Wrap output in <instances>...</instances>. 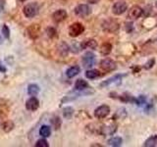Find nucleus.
Instances as JSON below:
<instances>
[{"mask_svg":"<svg viewBox=\"0 0 157 147\" xmlns=\"http://www.w3.org/2000/svg\"><path fill=\"white\" fill-rule=\"evenodd\" d=\"M88 87V83L86 82V81L82 80V78H78V80L76 81L75 82V89L76 90H86V88Z\"/></svg>","mask_w":157,"mask_h":147,"instance_id":"nucleus-17","label":"nucleus"},{"mask_svg":"<svg viewBox=\"0 0 157 147\" xmlns=\"http://www.w3.org/2000/svg\"><path fill=\"white\" fill-rule=\"evenodd\" d=\"M2 9H3V6H2V3H1V2H0V12H1V11H2Z\"/></svg>","mask_w":157,"mask_h":147,"instance_id":"nucleus-37","label":"nucleus"},{"mask_svg":"<svg viewBox=\"0 0 157 147\" xmlns=\"http://www.w3.org/2000/svg\"><path fill=\"white\" fill-rule=\"evenodd\" d=\"M2 34L6 39H9V37H10V29L8 28V27L6 26V24H4V26L2 27Z\"/></svg>","mask_w":157,"mask_h":147,"instance_id":"nucleus-31","label":"nucleus"},{"mask_svg":"<svg viewBox=\"0 0 157 147\" xmlns=\"http://www.w3.org/2000/svg\"><path fill=\"white\" fill-rule=\"evenodd\" d=\"M110 114V107L108 105H100L94 110V117L98 120H102Z\"/></svg>","mask_w":157,"mask_h":147,"instance_id":"nucleus-9","label":"nucleus"},{"mask_svg":"<svg viewBox=\"0 0 157 147\" xmlns=\"http://www.w3.org/2000/svg\"><path fill=\"white\" fill-rule=\"evenodd\" d=\"M97 46H98L97 41L93 38L86 39V40H83L80 44L81 49H91V50H95V49L97 48Z\"/></svg>","mask_w":157,"mask_h":147,"instance_id":"nucleus-13","label":"nucleus"},{"mask_svg":"<svg viewBox=\"0 0 157 147\" xmlns=\"http://www.w3.org/2000/svg\"><path fill=\"white\" fill-rule=\"evenodd\" d=\"M68 14L64 9H59L57 11H55L52 15V19L55 23H61L63 21H65L67 19Z\"/></svg>","mask_w":157,"mask_h":147,"instance_id":"nucleus-12","label":"nucleus"},{"mask_svg":"<svg viewBox=\"0 0 157 147\" xmlns=\"http://www.w3.org/2000/svg\"><path fill=\"white\" fill-rule=\"evenodd\" d=\"M101 28L103 29V32H105L107 33H115L119 31L120 24L118 23V21L115 19L108 18L102 22Z\"/></svg>","mask_w":157,"mask_h":147,"instance_id":"nucleus-1","label":"nucleus"},{"mask_svg":"<svg viewBox=\"0 0 157 147\" xmlns=\"http://www.w3.org/2000/svg\"><path fill=\"white\" fill-rule=\"evenodd\" d=\"M0 72H6V68L3 67L2 65H0Z\"/></svg>","mask_w":157,"mask_h":147,"instance_id":"nucleus-36","label":"nucleus"},{"mask_svg":"<svg viewBox=\"0 0 157 147\" xmlns=\"http://www.w3.org/2000/svg\"><path fill=\"white\" fill-rule=\"evenodd\" d=\"M126 116H127V111L125 108H120L114 115V117L119 118V119H124V118H126Z\"/></svg>","mask_w":157,"mask_h":147,"instance_id":"nucleus-27","label":"nucleus"},{"mask_svg":"<svg viewBox=\"0 0 157 147\" xmlns=\"http://www.w3.org/2000/svg\"><path fill=\"white\" fill-rule=\"evenodd\" d=\"M23 13L25 15V17H27L29 19L36 17L38 13V6L36 3H29L26 6L23 8Z\"/></svg>","mask_w":157,"mask_h":147,"instance_id":"nucleus-3","label":"nucleus"},{"mask_svg":"<svg viewBox=\"0 0 157 147\" xmlns=\"http://www.w3.org/2000/svg\"><path fill=\"white\" fill-rule=\"evenodd\" d=\"M3 40H2V36H1V34H0V44H2Z\"/></svg>","mask_w":157,"mask_h":147,"instance_id":"nucleus-38","label":"nucleus"},{"mask_svg":"<svg viewBox=\"0 0 157 147\" xmlns=\"http://www.w3.org/2000/svg\"><path fill=\"white\" fill-rule=\"evenodd\" d=\"M57 51L59 53V55L62 56V57H66L69 52H70V47H69V45L66 43V42H60L58 44V46H57Z\"/></svg>","mask_w":157,"mask_h":147,"instance_id":"nucleus-15","label":"nucleus"},{"mask_svg":"<svg viewBox=\"0 0 157 147\" xmlns=\"http://www.w3.org/2000/svg\"><path fill=\"white\" fill-rule=\"evenodd\" d=\"M111 51H112V45L109 42H105V43L101 44V46L99 48V52L102 54V55H104V56L109 55Z\"/></svg>","mask_w":157,"mask_h":147,"instance_id":"nucleus-19","label":"nucleus"},{"mask_svg":"<svg viewBox=\"0 0 157 147\" xmlns=\"http://www.w3.org/2000/svg\"><path fill=\"white\" fill-rule=\"evenodd\" d=\"M146 103V97L144 95H140L139 96V98H136V104L137 106H141Z\"/></svg>","mask_w":157,"mask_h":147,"instance_id":"nucleus-29","label":"nucleus"},{"mask_svg":"<svg viewBox=\"0 0 157 147\" xmlns=\"http://www.w3.org/2000/svg\"><path fill=\"white\" fill-rule=\"evenodd\" d=\"M144 147H157V135H151L147 138L144 143Z\"/></svg>","mask_w":157,"mask_h":147,"instance_id":"nucleus-20","label":"nucleus"},{"mask_svg":"<svg viewBox=\"0 0 157 147\" xmlns=\"http://www.w3.org/2000/svg\"><path fill=\"white\" fill-rule=\"evenodd\" d=\"M123 143V139L120 136H114L108 140V145H110L112 147H119Z\"/></svg>","mask_w":157,"mask_h":147,"instance_id":"nucleus-21","label":"nucleus"},{"mask_svg":"<svg viewBox=\"0 0 157 147\" xmlns=\"http://www.w3.org/2000/svg\"><path fill=\"white\" fill-rule=\"evenodd\" d=\"M80 72H81V69H80V67H78V66H72V67H70L66 71V75H67L68 77L72 78L74 77L78 76V74H80Z\"/></svg>","mask_w":157,"mask_h":147,"instance_id":"nucleus-18","label":"nucleus"},{"mask_svg":"<svg viewBox=\"0 0 157 147\" xmlns=\"http://www.w3.org/2000/svg\"><path fill=\"white\" fill-rule=\"evenodd\" d=\"M39 134L43 137H49L51 134V129L48 126H42L39 130Z\"/></svg>","mask_w":157,"mask_h":147,"instance_id":"nucleus-25","label":"nucleus"},{"mask_svg":"<svg viewBox=\"0 0 157 147\" xmlns=\"http://www.w3.org/2000/svg\"><path fill=\"white\" fill-rule=\"evenodd\" d=\"M74 12L78 17L86 18L91 14V8L87 4H80L74 9Z\"/></svg>","mask_w":157,"mask_h":147,"instance_id":"nucleus-4","label":"nucleus"},{"mask_svg":"<svg viewBox=\"0 0 157 147\" xmlns=\"http://www.w3.org/2000/svg\"><path fill=\"white\" fill-rule=\"evenodd\" d=\"M155 7H156V9H157V0H156V2H155Z\"/></svg>","mask_w":157,"mask_h":147,"instance_id":"nucleus-39","label":"nucleus"},{"mask_svg":"<svg viewBox=\"0 0 157 147\" xmlns=\"http://www.w3.org/2000/svg\"><path fill=\"white\" fill-rule=\"evenodd\" d=\"M128 10V4L127 2L120 0L117 1L112 5V13L116 15V16H120L123 13H125Z\"/></svg>","mask_w":157,"mask_h":147,"instance_id":"nucleus-6","label":"nucleus"},{"mask_svg":"<svg viewBox=\"0 0 157 147\" xmlns=\"http://www.w3.org/2000/svg\"><path fill=\"white\" fill-rule=\"evenodd\" d=\"M142 14H144V9L139 5H135L128 12V19L131 20V21H135V20L140 18Z\"/></svg>","mask_w":157,"mask_h":147,"instance_id":"nucleus-7","label":"nucleus"},{"mask_svg":"<svg viewBox=\"0 0 157 147\" xmlns=\"http://www.w3.org/2000/svg\"><path fill=\"white\" fill-rule=\"evenodd\" d=\"M73 115H74V109H73L72 107L68 106V107H65L63 109V116H64V118H66V119H71Z\"/></svg>","mask_w":157,"mask_h":147,"instance_id":"nucleus-26","label":"nucleus"},{"mask_svg":"<svg viewBox=\"0 0 157 147\" xmlns=\"http://www.w3.org/2000/svg\"><path fill=\"white\" fill-rule=\"evenodd\" d=\"M100 68L104 72L109 73V72L115 71L116 68H117V65H116L115 61H113L112 59L105 58V59H103V60H101V62H100Z\"/></svg>","mask_w":157,"mask_h":147,"instance_id":"nucleus-8","label":"nucleus"},{"mask_svg":"<svg viewBox=\"0 0 157 147\" xmlns=\"http://www.w3.org/2000/svg\"><path fill=\"white\" fill-rule=\"evenodd\" d=\"M125 28L127 32H131L132 29H134V24H132V22H128L125 24Z\"/></svg>","mask_w":157,"mask_h":147,"instance_id":"nucleus-33","label":"nucleus"},{"mask_svg":"<svg viewBox=\"0 0 157 147\" xmlns=\"http://www.w3.org/2000/svg\"><path fill=\"white\" fill-rule=\"evenodd\" d=\"M39 90H40V88L36 83H32L28 86V93L31 96H36L39 93Z\"/></svg>","mask_w":157,"mask_h":147,"instance_id":"nucleus-22","label":"nucleus"},{"mask_svg":"<svg viewBox=\"0 0 157 147\" xmlns=\"http://www.w3.org/2000/svg\"><path fill=\"white\" fill-rule=\"evenodd\" d=\"M27 32H28V36L32 39H36L39 37L40 32H41L40 26H39L38 24H31V26L28 27Z\"/></svg>","mask_w":157,"mask_h":147,"instance_id":"nucleus-10","label":"nucleus"},{"mask_svg":"<svg viewBox=\"0 0 157 147\" xmlns=\"http://www.w3.org/2000/svg\"><path fill=\"white\" fill-rule=\"evenodd\" d=\"M21 1H26V0H21Z\"/></svg>","mask_w":157,"mask_h":147,"instance_id":"nucleus-40","label":"nucleus"},{"mask_svg":"<svg viewBox=\"0 0 157 147\" xmlns=\"http://www.w3.org/2000/svg\"><path fill=\"white\" fill-rule=\"evenodd\" d=\"M36 147H48L49 144H48V142H47L45 139L41 138V139H39V140L36 141Z\"/></svg>","mask_w":157,"mask_h":147,"instance_id":"nucleus-30","label":"nucleus"},{"mask_svg":"<svg viewBox=\"0 0 157 147\" xmlns=\"http://www.w3.org/2000/svg\"><path fill=\"white\" fill-rule=\"evenodd\" d=\"M117 131V125L111 124V125H105L101 126L99 130V134L102 135H113Z\"/></svg>","mask_w":157,"mask_h":147,"instance_id":"nucleus-11","label":"nucleus"},{"mask_svg":"<svg viewBox=\"0 0 157 147\" xmlns=\"http://www.w3.org/2000/svg\"><path fill=\"white\" fill-rule=\"evenodd\" d=\"M87 2L90 3V4H96V3L99 2V0H87Z\"/></svg>","mask_w":157,"mask_h":147,"instance_id":"nucleus-35","label":"nucleus"},{"mask_svg":"<svg viewBox=\"0 0 157 147\" xmlns=\"http://www.w3.org/2000/svg\"><path fill=\"white\" fill-rule=\"evenodd\" d=\"M154 64H155V59H150V60H148L144 64V69H146V70H150V69L154 66Z\"/></svg>","mask_w":157,"mask_h":147,"instance_id":"nucleus-32","label":"nucleus"},{"mask_svg":"<svg viewBox=\"0 0 157 147\" xmlns=\"http://www.w3.org/2000/svg\"><path fill=\"white\" fill-rule=\"evenodd\" d=\"M46 33L48 37H50V38H55L57 36V32L54 28H48L46 29Z\"/></svg>","mask_w":157,"mask_h":147,"instance_id":"nucleus-28","label":"nucleus"},{"mask_svg":"<svg viewBox=\"0 0 157 147\" xmlns=\"http://www.w3.org/2000/svg\"><path fill=\"white\" fill-rule=\"evenodd\" d=\"M122 77H123L122 75H116L115 77H112L110 78H108V80L104 81L103 82H101L100 87H105V86H108L110 85H113V83H116L117 81H120Z\"/></svg>","mask_w":157,"mask_h":147,"instance_id":"nucleus-16","label":"nucleus"},{"mask_svg":"<svg viewBox=\"0 0 157 147\" xmlns=\"http://www.w3.org/2000/svg\"><path fill=\"white\" fill-rule=\"evenodd\" d=\"M39 107V101L36 96H32L26 102V108L29 111H36Z\"/></svg>","mask_w":157,"mask_h":147,"instance_id":"nucleus-14","label":"nucleus"},{"mask_svg":"<svg viewBox=\"0 0 157 147\" xmlns=\"http://www.w3.org/2000/svg\"><path fill=\"white\" fill-rule=\"evenodd\" d=\"M100 76L99 72L97 70H94V69H88V70L86 72V77L88 78V80H94V78L98 77Z\"/></svg>","mask_w":157,"mask_h":147,"instance_id":"nucleus-23","label":"nucleus"},{"mask_svg":"<svg viewBox=\"0 0 157 147\" xmlns=\"http://www.w3.org/2000/svg\"><path fill=\"white\" fill-rule=\"evenodd\" d=\"M53 124H54V126H55V129L58 130L61 126V120L59 119V118H55V119L53 120Z\"/></svg>","mask_w":157,"mask_h":147,"instance_id":"nucleus-34","label":"nucleus"},{"mask_svg":"<svg viewBox=\"0 0 157 147\" xmlns=\"http://www.w3.org/2000/svg\"><path fill=\"white\" fill-rule=\"evenodd\" d=\"M13 129H14V123L12 121L7 120L2 124V130L5 132H10Z\"/></svg>","mask_w":157,"mask_h":147,"instance_id":"nucleus-24","label":"nucleus"},{"mask_svg":"<svg viewBox=\"0 0 157 147\" xmlns=\"http://www.w3.org/2000/svg\"><path fill=\"white\" fill-rule=\"evenodd\" d=\"M95 62H96V57H95L94 54L90 51L85 53V55H83L82 58V66L86 69H91L93 66L95 65Z\"/></svg>","mask_w":157,"mask_h":147,"instance_id":"nucleus-2","label":"nucleus"},{"mask_svg":"<svg viewBox=\"0 0 157 147\" xmlns=\"http://www.w3.org/2000/svg\"><path fill=\"white\" fill-rule=\"evenodd\" d=\"M85 32V27L81 23H74L69 27V36L71 37H77Z\"/></svg>","mask_w":157,"mask_h":147,"instance_id":"nucleus-5","label":"nucleus"}]
</instances>
